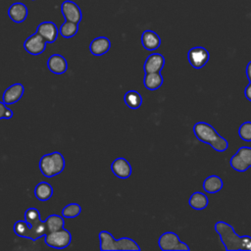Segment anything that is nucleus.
Here are the masks:
<instances>
[{"instance_id":"nucleus-1","label":"nucleus","mask_w":251,"mask_h":251,"mask_svg":"<svg viewBox=\"0 0 251 251\" xmlns=\"http://www.w3.org/2000/svg\"><path fill=\"white\" fill-rule=\"evenodd\" d=\"M13 230L19 237L28 238L32 241L44 237L47 233L45 223L40 218V212L34 207L25 210V220L17 221L14 224Z\"/></svg>"},{"instance_id":"nucleus-2","label":"nucleus","mask_w":251,"mask_h":251,"mask_svg":"<svg viewBox=\"0 0 251 251\" xmlns=\"http://www.w3.org/2000/svg\"><path fill=\"white\" fill-rule=\"evenodd\" d=\"M214 228L219 234L220 239L226 251L251 250V236L238 235L233 230L231 225L224 221H219L215 224Z\"/></svg>"},{"instance_id":"nucleus-3","label":"nucleus","mask_w":251,"mask_h":251,"mask_svg":"<svg viewBox=\"0 0 251 251\" xmlns=\"http://www.w3.org/2000/svg\"><path fill=\"white\" fill-rule=\"evenodd\" d=\"M193 133L199 141L209 144L217 152H224L228 148L227 140L206 122L196 123L193 126Z\"/></svg>"},{"instance_id":"nucleus-4","label":"nucleus","mask_w":251,"mask_h":251,"mask_svg":"<svg viewBox=\"0 0 251 251\" xmlns=\"http://www.w3.org/2000/svg\"><path fill=\"white\" fill-rule=\"evenodd\" d=\"M100 250L101 251H139L140 247L135 240L129 237H122L115 239L111 232L107 230H101L99 232Z\"/></svg>"},{"instance_id":"nucleus-5","label":"nucleus","mask_w":251,"mask_h":251,"mask_svg":"<svg viewBox=\"0 0 251 251\" xmlns=\"http://www.w3.org/2000/svg\"><path fill=\"white\" fill-rule=\"evenodd\" d=\"M38 166L40 173L45 177H53L65 170L66 161L60 152L54 151L43 155L39 160Z\"/></svg>"},{"instance_id":"nucleus-6","label":"nucleus","mask_w":251,"mask_h":251,"mask_svg":"<svg viewBox=\"0 0 251 251\" xmlns=\"http://www.w3.org/2000/svg\"><path fill=\"white\" fill-rule=\"evenodd\" d=\"M158 245L163 251H189V246L178 238L174 231L162 233L158 239Z\"/></svg>"},{"instance_id":"nucleus-7","label":"nucleus","mask_w":251,"mask_h":251,"mask_svg":"<svg viewBox=\"0 0 251 251\" xmlns=\"http://www.w3.org/2000/svg\"><path fill=\"white\" fill-rule=\"evenodd\" d=\"M44 242L51 248L64 249L71 244L72 234L68 229L62 228L57 231L46 233L44 236Z\"/></svg>"},{"instance_id":"nucleus-8","label":"nucleus","mask_w":251,"mask_h":251,"mask_svg":"<svg viewBox=\"0 0 251 251\" xmlns=\"http://www.w3.org/2000/svg\"><path fill=\"white\" fill-rule=\"evenodd\" d=\"M230 167L236 172L243 173L251 168V147L241 146L229 160Z\"/></svg>"},{"instance_id":"nucleus-9","label":"nucleus","mask_w":251,"mask_h":251,"mask_svg":"<svg viewBox=\"0 0 251 251\" xmlns=\"http://www.w3.org/2000/svg\"><path fill=\"white\" fill-rule=\"evenodd\" d=\"M210 54L205 47L195 46L188 50L187 52V60L191 67L194 69L203 68L209 61Z\"/></svg>"},{"instance_id":"nucleus-10","label":"nucleus","mask_w":251,"mask_h":251,"mask_svg":"<svg viewBox=\"0 0 251 251\" xmlns=\"http://www.w3.org/2000/svg\"><path fill=\"white\" fill-rule=\"evenodd\" d=\"M46 44V40L39 33L34 32L25 40L24 48L30 55L37 56L45 51Z\"/></svg>"},{"instance_id":"nucleus-11","label":"nucleus","mask_w":251,"mask_h":251,"mask_svg":"<svg viewBox=\"0 0 251 251\" xmlns=\"http://www.w3.org/2000/svg\"><path fill=\"white\" fill-rule=\"evenodd\" d=\"M61 12L65 18V21H70L76 24H79L81 21V10L78 5L72 0H65L62 3Z\"/></svg>"},{"instance_id":"nucleus-12","label":"nucleus","mask_w":251,"mask_h":251,"mask_svg":"<svg viewBox=\"0 0 251 251\" xmlns=\"http://www.w3.org/2000/svg\"><path fill=\"white\" fill-rule=\"evenodd\" d=\"M111 171L118 178L121 179H126L132 174V169L129 162L123 157L116 158L111 163Z\"/></svg>"},{"instance_id":"nucleus-13","label":"nucleus","mask_w":251,"mask_h":251,"mask_svg":"<svg viewBox=\"0 0 251 251\" xmlns=\"http://www.w3.org/2000/svg\"><path fill=\"white\" fill-rule=\"evenodd\" d=\"M36 32L39 33L47 43H53L56 41L58 34H59V28L55 25V23L50 21H45L40 23L36 27Z\"/></svg>"},{"instance_id":"nucleus-14","label":"nucleus","mask_w":251,"mask_h":251,"mask_svg":"<svg viewBox=\"0 0 251 251\" xmlns=\"http://www.w3.org/2000/svg\"><path fill=\"white\" fill-rule=\"evenodd\" d=\"M25 86L21 82L10 85L2 95V100L6 105H12L17 103L24 95Z\"/></svg>"},{"instance_id":"nucleus-15","label":"nucleus","mask_w":251,"mask_h":251,"mask_svg":"<svg viewBox=\"0 0 251 251\" xmlns=\"http://www.w3.org/2000/svg\"><path fill=\"white\" fill-rule=\"evenodd\" d=\"M165 65V58L161 53L153 52L145 60L143 64L144 73L161 72Z\"/></svg>"},{"instance_id":"nucleus-16","label":"nucleus","mask_w":251,"mask_h":251,"mask_svg":"<svg viewBox=\"0 0 251 251\" xmlns=\"http://www.w3.org/2000/svg\"><path fill=\"white\" fill-rule=\"evenodd\" d=\"M47 68L55 75H63L68 70V62L64 56L53 54L47 60Z\"/></svg>"},{"instance_id":"nucleus-17","label":"nucleus","mask_w":251,"mask_h":251,"mask_svg":"<svg viewBox=\"0 0 251 251\" xmlns=\"http://www.w3.org/2000/svg\"><path fill=\"white\" fill-rule=\"evenodd\" d=\"M111 48V41L106 36H98L89 44V51L94 56H102Z\"/></svg>"},{"instance_id":"nucleus-18","label":"nucleus","mask_w":251,"mask_h":251,"mask_svg":"<svg viewBox=\"0 0 251 251\" xmlns=\"http://www.w3.org/2000/svg\"><path fill=\"white\" fill-rule=\"evenodd\" d=\"M141 44L148 51H155L161 45L160 36L151 29H146L141 34Z\"/></svg>"},{"instance_id":"nucleus-19","label":"nucleus","mask_w":251,"mask_h":251,"mask_svg":"<svg viewBox=\"0 0 251 251\" xmlns=\"http://www.w3.org/2000/svg\"><path fill=\"white\" fill-rule=\"evenodd\" d=\"M27 14H28L27 8L22 2L13 3L8 9L9 18L17 24H21V23L25 22L27 17Z\"/></svg>"},{"instance_id":"nucleus-20","label":"nucleus","mask_w":251,"mask_h":251,"mask_svg":"<svg viewBox=\"0 0 251 251\" xmlns=\"http://www.w3.org/2000/svg\"><path fill=\"white\" fill-rule=\"evenodd\" d=\"M164 82L163 75H161V72L156 73H145L144 78H143V84L148 90H157L159 89Z\"/></svg>"},{"instance_id":"nucleus-21","label":"nucleus","mask_w":251,"mask_h":251,"mask_svg":"<svg viewBox=\"0 0 251 251\" xmlns=\"http://www.w3.org/2000/svg\"><path fill=\"white\" fill-rule=\"evenodd\" d=\"M203 188L207 193H217L223 189L224 182L223 179L216 175L207 176L203 181Z\"/></svg>"},{"instance_id":"nucleus-22","label":"nucleus","mask_w":251,"mask_h":251,"mask_svg":"<svg viewBox=\"0 0 251 251\" xmlns=\"http://www.w3.org/2000/svg\"><path fill=\"white\" fill-rule=\"evenodd\" d=\"M33 193L39 201H47L53 196V187L50 183L41 181L35 185Z\"/></svg>"},{"instance_id":"nucleus-23","label":"nucleus","mask_w":251,"mask_h":251,"mask_svg":"<svg viewBox=\"0 0 251 251\" xmlns=\"http://www.w3.org/2000/svg\"><path fill=\"white\" fill-rule=\"evenodd\" d=\"M188 204L194 210H204L209 204V199L205 193L196 191L190 195Z\"/></svg>"},{"instance_id":"nucleus-24","label":"nucleus","mask_w":251,"mask_h":251,"mask_svg":"<svg viewBox=\"0 0 251 251\" xmlns=\"http://www.w3.org/2000/svg\"><path fill=\"white\" fill-rule=\"evenodd\" d=\"M44 223H45V226L47 228V233L60 230V229L64 228V226H65L64 217L57 215V214L49 215L44 220Z\"/></svg>"},{"instance_id":"nucleus-25","label":"nucleus","mask_w":251,"mask_h":251,"mask_svg":"<svg viewBox=\"0 0 251 251\" xmlns=\"http://www.w3.org/2000/svg\"><path fill=\"white\" fill-rule=\"evenodd\" d=\"M124 101L128 108L132 110H136L141 106L143 99L141 94L138 91L131 89L126 92L124 96Z\"/></svg>"},{"instance_id":"nucleus-26","label":"nucleus","mask_w":251,"mask_h":251,"mask_svg":"<svg viewBox=\"0 0 251 251\" xmlns=\"http://www.w3.org/2000/svg\"><path fill=\"white\" fill-rule=\"evenodd\" d=\"M77 31H78V24L70 22V21H65L59 27V33L64 38H71L75 36L77 33Z\"/></svg>"},{"instance_id":"nucleus-27","label":"nucleus","mask_w":251,"mask_h":251,"mask_svg":"<svg viewBox=\"0 0 251 251\" xmlns=\"http://www.w3.org/2000/svg\"><path fill=\"white\" fill-rule=\"evenodd\" d=\"M81 213V207L77 203H70L62 209V216L65 219H73Z\"/></svg>"},{"instance_id":"nucleus-28","label":"nucleus","mask_w":251,"mask_h":251,"mask_svg":"<svg viewBox=\"0 0 251 251\" xmlns=\"http://www.w3.org/2000/svg\"><path fill=\"white\" fill-rule=\"evenodd\" d=\"M238 135L242 140L251 142V121L244 122L240 125L238 128Z\"/></svg>"},{"instance_id":"nucleus-29","label":"nucleus","mask_w":251,"mask_h":251,"mask_svg":"<svg viewBox=\"0 0 251 251\" xmlns=\"http://www.w3.org/2000/svg\"><path fill=\"white\" fill-rule=\"evenodd\" d=\"M14 116V113L7 107V105L0 101V120H10Z\"/></svg>"},{"instance_id":"nucleus-30","label":"nucleus","mask_w":251,"mask_h":251,"mask_svg":"<svg viewBox=\"0 0 251 251\" xmlns=\"http://www.w3.org/2000/svg\"><path fill=\"white\" fill-rule=\"evenodd\" d=\"M244 96L245 98L251 102V82L247 84V86L244 89Z\"/></svg>"},{"instance_id":"nucleus-31","label":"nucleus","mask_w":251,"mask_h":251,"mask_svg":"<svg viewBox=\"0 0 251 251\" xmlns=\"http://www.w3.org/2000/svg\"><path fill=\"white\" fill-rule=\"evenodd\" d=\"M245 74H246V76H247L249 82H251V61H249L248 64H247V66H246Z\"/></svg>"},{"instance_id":"nucleus-32","label":"nucleus","mask_w":251,"mask_h":251,"mask_svg":"<svg viewBox=\"0 0 251 251\" xmlns=\"http://www.w3.org/2000/svg\"><path fill=\"white\" fill-rule=\"evenodd\" d=\"M32 1H34V0H32Z\"/></svg>"}]
</instances>
